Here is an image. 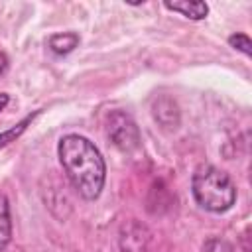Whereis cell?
Wrapping results in <instances>:
<instances>
[{
  "instance_id": "11",
  "label": "cell",
  "mask_w": 252,
  "mask_h": 252,
  "mask_svg": "<svg viewBox=\"0 0 252 252\" xmlns=\"http://www.w3.org/2000/svg\"><path fill=\"white\" fill-rule=\"evenodd\" d=\"M228 45L238 49V51H242L246 57L252 55V41H250V37L246 33H232L228 37Z\"/></svg>"
},
{
  "instance_id": "9",
  "label": "cell",
  "mask_w": 252,
  "mask_h": 252,
  "mask_svg": "<svg viewBox=\"0 0 252 252\" xmlns=\"http://www.w3.org/2000/svg\"><path fill=\"white\" fill-rule=\"evenodd\" d=\"M35 114H37V112H35ZM35 114H32V116H26V118H24V120H20L16 126H12V128H8L6 132H2V134H0V148L8 146L10 142H16V140L22 136V132L28 128V124L33 120V116H35Z\"/></svg>"
},
{
  "instance_id": "5",
  "label": "cell",
  "mask_w": 252,
  "mask_h": 252,
  "mask_svg": "<svg viewBox=\"0 0 252 252\" xmlns=\"http://www.w3.org/2000/svg\"><path fill=\"white\" fill-rule=\"evenodd\" d=\"M152 114L156 118V122L163 128H177L179 126V120H181V114H179V106L177 102L167 96V94H161L154 100L152 104Z\"/></svg>"
},
{
  "instance_id": "13",
  "label": "cell",
  "mask_w": 252,
  "mask_h": 252,
  "mask_svg": "<svg viewBox=\"0 0 252 252\" xmlns=\"http://www.w3.org/2000/svg\"><path fill=\"white\" fill-rule=\"evenodd\" d=\"M8 102H10V94H6V93H0V112L8 106Z\"/></svg>"
},
{
  "instance_id": "3",
  "label": "cell",
  "mask_w": 252,
  "mask_h": 252,
  "mask_svg": "<svg viewBox=\"0 0 252 252\" xmlns=\"http://www.w3.org/2000/svg\"><path fill=\"white\" fill-rule=\"evenodd\" d=\"M106 134L110 142L122 152H134L140 146V130L130 114L114 110L106 120Z\"/></svg>"
},
{
  "instance_id": "1",
  "label": "cell",
  "mask_w": 252,
  "mask_h": 252,
  "mask_svg": "<svg viewBox=\"0 0 252 252\" xmlns=\"http://www.w3.org/2000/svg\"><path fill=\"white\" fill-rule=\"evenodd\" d=\"M57 156L73 189L85 201L98 199L106 181V163L98 148L85 136L67 134L57 144Z\"/></svg>"
},
{
  "instance_id": "10",
  "label": "cell",
  "mask_w": 252,
  "mask_h": 252,
  "mask_svg": "<svg viewBox=\"0 0 252 252\" xmlns=\"http://www.w3.org/2000/svg\"><path fill=\"white\" fill-rule=\"evenodd\" d=\"M203 252H236V250L228 240L219 238V236H211V238L205 240Z\"/></svg>"
},
{
  "instance_id": "6",
  "label": "cell",
  "mask_w": 252,
  "mask_h": 252,
  "mask_svg": "<svg viewBox=\"0 0 252 252\" xmlns=\"http://www.w3.org/2000/svg\"><path fill=\"white\" fill-rule=\"evenodd\" d=\"M167 10L171 12H177L181 16H185L187 20H193V22H199V20H205L207 14H209V6L205 2H197V0H177V2H165L163 4Z\"/></svg>"
},
{
  "instance_id": "8",
  "label": "cell",
  "mask_w": 252,
  "mask_h": 252,
  "mask_svg": "<svg viewBox=\"0 0 252 252\" xmlns=\"http://www.w3.org/2000/svg\"><path fill=\"white\" fill-rule=\"evenodd\" d=\"M12 240V215H10V203L4 193H0V252L6 250V246Z\"/></svg>"
},
{
  "instance_id": "7",
  "label": "cell",
  "mask_w": 252,
  "mask_h": 252,
  "mask_svg": "<svg viewBox=\"0 0 252 252\" xmlns=\"http://www.w3.org/2000/svg\"><path fill=\"white\" fill-rule=\"evenodd\" d=\"M79 45V35L73 32H63V33H53L47 39V47L57 53V55H67Z\"/></svg>"
},
{
  "instance_id": "12",
  "label": "cell",
  "mask_w": 252,
  "mask_h": 252,
  "mask_svg": "<svg viewBox=\"0 0 252 252\" xmlns=\"http://www.w3.org/2000/svg\"><path fill=\"white\" fill-rule=\"evenodd\" d=\"M6 69H8V57L4 51H0V75H4Z\"/></svg>"
},
{
  "instance_id": "4",
  "label": "cell",
  "mask_w": 252,
  "mask_h": 252,
  "mask_svg": "<svg viewBox=\"0 0 252 252\" xmlns=\"http://www.w3.org/2000/svg\"><path fill=\"white\" fill-rule=\"evenodd\" d=\"M150 240H152L150 230L138 220H128L120 226L118 232L120 252H148Z\"/></svg>"
},
{
  "instance_id": "2",
  "label": "cell",
  "mask_w": 252,
  "mask_h": 252,
  "mask_svg": "<svg viewBox=\"0 0 252 252\" xmlns=\"http://www.w3.org/2000/svg\"><path fill=\"white\" fill-rule=\"evenodd\" d=\"M191 191L197 205L209 213H224L236 201V187L228 173L219 167L203 165L193 173Z\"/></svg>"
}]
</instances>
